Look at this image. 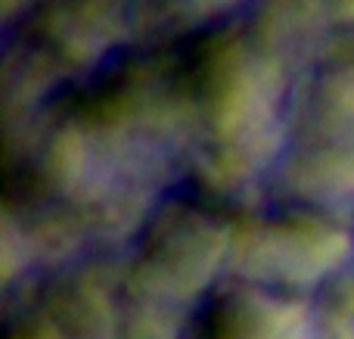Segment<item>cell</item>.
<instances>
[{"instance_id": "obj_1", "label": "cell", "mask_w": 354, "mask_h": 339, "mask_svg": "<svg viewBox=\"0 0 354 339\" xmlns=\"http://www.w3.org/2000/svg\"><path fill=\"white\" fill-rule=\"evenodd\" d=\"M137 35V0H35L19 16L10 50L56 91L91 75Z\"/></svg>"}, {"instance_id": "obj_2", "label": "cell", "mask_w": 354, "mask_h": 339, "mask_svg": "<svg viewBox=\"0 0 354 339\" xmlns=\"http://www.w3.org/2000/svg\"><path fill=\"white\" fill-rule=\"evenodd\" d=\"M351 249V234L330 215L277 205L230 224L227 262L252 284H308L333 274Z\"/></svg>"}, {"instance_id": "obj_3", "label": "cell", "mask_w": 354, "mask_h": 339, "mask_svg": "<svg viewBox=\"0 0 354 339\" xmlns=\"http://www.w3.org/2000/svg\"><path fill=\"white\" fill-rule=\"evenodd\" d=\"M239 19L289 75L317 68L336 28L326 0H249Z\"/></svg>"}, {"instance_id": "obj_4", "label": "cell", "mask_w": 354, "mask_h": 339, "mask_svg": "<svg viewBox=\"0 0 354 339\" xmlns=\"http://www.w3.org/2000/svg\"><path fill=\"white\" fill-rule=\"evenodd\" d=\"M299 309L252 286L221 290L205 315V339H299Z\"/></svg>"}, {"instance_id": "obj_5", "label": "cell", "mask_w": 354, "mask_h": 339, "mask_svg": "<svg viewBox=\"0 0 354 339\" xmlns=\"http://www.w3.org/2000/svg\"><path fill=\"white\" fill-rule=\"evenodd\" d=\"M249 0H137V35L143 41H177L224 22Z\"/></svg>"}, {"instance_id": "obj_6", "label": "cell", "mask_w": 354, "mask_h": 339, "mask_svg": "<svg viewBox=\"0 0 354 339\" xmlns=\"http://www.w3.org/2000/svg\"><path fill=\"white\" fill-rule=\"evenodd\" d=\"M326 6H330L336 25H348V28H354V0H326Z\"/></svg>"}, {"instance_id": "obj_7", "label": "cell", "mask_w": 354, "mask_h": 339, "mask_svg": "<svg viewBox=\"0 0 354 339\" xmlns=\"http://www.w3.org/2000/svg\"><path fill=\"white\" fill-rule=\"evenodd\" d=\"M31 3H35V0H25V6H31Z\"/></svg>"}]
</instances>
